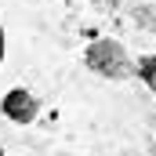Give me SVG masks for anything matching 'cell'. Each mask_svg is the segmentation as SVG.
Instances as JSON below:
<instances>
[{"mask_svg":"<svg viewBox=\"0 0 156 156\" xmlns=\"http://www.w3.org/2000/svg\"><path fill=\"white\" fill-rule=\"evenodd\" d=\"M4 113L15 120V123H29V120L37 116V98H33L29 91H7V98H4Z\"/></svg>","mask_w":156,"mask_h":156,"instance_id":"obj_2","label":"cell"},{"mask_svg":"<svg viewBox=\"0 0 156 156\" xmlns=\"http://www.w3.org/2000/svg\"><path fill=\"white\" fill-rule=\"evenodd\" d=\"M83 62H87L94 73H102V76H113V80L131 73V62H127V55H123V47H120L116 40H94V44L87 47Z\"/></svg>","mask_w":156,"mask_h":156,"instance_id":"obj_1","label":"cell"},{"mask_svg":"<svg viewBox=\"0 0 156 156\" xmlns=\"http://www.w3.org/2000/svg\"><path fill=\"white\" fill-rule=\"evenodd\" d=\"M0 62H4V29H0Z\"/></svg>","mask_w":156,"mask_h":156,"instance_id":"obj_3","label":"cell"},{"mask_svg":"<svg viewBox=\"0 0 156 156\" xmlns=\"http://www.w3.org/2000/svg\"><path fill=\"white\" fill-rule=\"evenodd\" d=\"M149 83H156V73H153V76H149Z\"/></svg>","mask_w":156,"mask_h":156,"instance_id":"obj_4","label":"cell"}]
</instances>
